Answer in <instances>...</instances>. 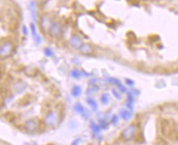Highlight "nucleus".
Returning <instances> with one entry per match:
<instances>
[{"label": "nucleus", "mask_w": 178, "mask_h": 145, "mask_svg": "<svg viewBox=\"0 0 178 145\" xmlns=\"http://www.w3.org/2000/svg\"><path fill=\"white\" fill-rule=\"evenodd\" d=\"M45 123L48 126H54L58 122V115L56 112H50L45 117Z\"/></svg>", "instance_id": "4"}, {"label": "nucleus", "mask_w": 178, "mask_h": 145, "mask_svg": "<svg viewBox=\"0 0 178 145\" xmlns=\"http://www.w3.org/2000/svg\"><path fill=\"white\" fill-rule=\"evenodd\" d=\"M90 128H91L92 131L93 132L94 134H99L100 133V129L101 128L100 127V126L96 124L93 122H92L91 124H90Z\"/></svg>", "instance_id": "11"}, {"label": "nucleus", "mask_w": 178, "mask_h": 145, "mask_svg": "<svg viewBox=\"0 0 178 145\" xmlns=\"http://www.w3.org/2000/svg\"><path fill=\"white\" fill-rule=\"evenodd\" d=\"M48 32H49V34L52 37H53V38H59L62 34L63 29H62L61 24H59V23H53V24H52L50 25Z\"/></svg>", "instance_id": "2"}, {"label": "nucleus", "mask_w": 178, "mask_h": 145, "mask_svg": "<svg viewBox=\"0 0 178 145\" xmlns=\"http://www.w3.org/2000/svg\"><path fill=\"white\" fill-rule=\"evenodd\" d=\"M30 145H35V144H30Z\"/></svg>", "instance_id": "26"}, {"label": "nucleus", "mask_w": 178, "mask_h": 145, "mask_svg": "<svg viewBox=\"0 0 178 145\" xmlns=\"http://www.w3.org/2000/svg\"><path fill=\"white\" fill-rule=\"evenodd\" d=\"M118 86V89L120 90L122 92H126V90H126V88L122 86V84H120V85H119V86Z\"/></svg>", "instance_id": "22"}, {"label": "nucleus", "mask_w": 178, "mask_h": 145, "mask_svg": "<svg viewBox=\"0 0 178 145\" xmlns=\"http://www.w3.org/2000/svg\"><path fill=\"white\" fill-rule=\"evenodd\" d=\"M71 75H72L73 78L78 79V78L82 77V72H79L78 70H73L72 72H71Z\"/></svg>", "instance_id": "16"}, {"label": "nucleus", "mask_w": 178, "mask_h": 145, "mask_svg": "<svg viewBox=\"0 0 178 145\" xmlns=\"http://www.w3.org/2000/svg\"><path fill=\"white\" fill-rule=\"evenodd\" d=\"M74 110L77 112H78V113L82 114L85 118H88V113H85V112H88V111L86 109H84V107L82 106L80 104H76L74 105Z\"/></svg>", "instance_id": "8"}, {"label": "nucleus", "mask_w": 178, "mask_h": 145, "mask_svg": "<svg viewBox=\"0 0 178 145\" xmlns=\"http://www.w3.org/2000/svg\"><path fill=\"white\" fill-rule=\"evenodd\" d=\"M109 82H110V83H113V84H115V85H117V86H119L120 84H122L120 82V81L119 80H118L116 78H110L109 79Z\"/></svg>", "instance_id": "18"}, {"label": "nucleus", "mask_w": 178, "mask_h": 145, "mask_svg": "<svg viewBox=\"0 0 178 145\" xmlns=\"http://www.w3.org/2000/svg\"><path fill=\"white\" fill-rule=\"evenodd\" d=\"M29 10L31 13V17L33 21L37 20V9H36V5L34 2H30L29 3Z\"/></svg>", "instance_id": "9"}, {"label": "nucleus", "mask_w": 178, "mask_h": 145, "mask_svg": "<svg viewBox=\"0 0 178 145\" xmlns=\"http://www.w3.org/2000/svg\"><path fill=\"white\" fill-rule=\"evenodd\" d=\"M126 82H127V83H128V85H130V86H132V85L134 84L133 82H132V80H129V79H127V81H126Z\"/></svg>", "instance_id": "25"}, {"label": "nucleus", "mask_w": 178, "mask_h": 145, "mask_svg": "<svg viewBox=\"0 0 178 145\" xmlns=\"http://www.w3.org/2000/svg\"><path fill=\"white\" fill-rule=\"evenodd\" d=\"M13 51V44L11 42H5L0 46V58L5 59L11 56Z\"/></svg>", "instance_id": "1"}, {"label": "nucleus", "mask_w": 178, "mask_h": 145, "mask_svg": "<svg viewBox=\"0 0 178 145\" xmlns=\"http://www.w3.org/2000/svg\"><path fill=\"white\" fill-rule=\"evenodd\" d=\"M39 126L34 119H29L25 122V130L28 133H34L38 130Z\"/></svg>", "instance_id": "5"}, {"label": "nucleus", "mask_w": 178, "mask_h": 145, "mask_svg": "<svg viewBox=\"0 0 178 145\" xmlns=\"http://www.w3.org/2000/svg\"><path fill=\"white\" fill-rule=\"evenodd\" d=\"M111 122L113 125H116L118 123V117L116 115H114L113 117H112V120H111Z\"/></svg>", "instance_id": "20"}, {"label": "nucleus", "mask_w": 178, "mask_h": 145, "mask_svg": "<svg viewBox=\"0 0 178 145\" xmlns=\"http://www.w3.org/2000/svg\"><path fill=\"white\" fill-rule=\"evenodd\" d=\"M88 103L89 104V105H91V107L92 108L93 110L96 111V110L97 109L98 105H97V103H96L94 100H92V99H88Z\"/></svg>", "instance_id": "14"}, {"label": "nucleus", "mask_w": 178, "mask_h": 145, "mask_svg": "<svg viewBox=\"0 0 178 145\" xmlns=\"http://www.w3.org/2000/svg\"><path fill=\"white\" fill-rule=\"evenodd\" d=\"M112 92H113V94H114V95L117 98V99H121V95H119L118 94V92H117L114 89V90H112Z\"/></svg>", "instance_id": "21"}, {"label": "nucleus", "mask_w": 178, "mask_h": 145, "mask_svg": "<svg viewBox=\"0 0 178 145\" xmlns=\"http://www.w3.org/2000/svg\"><path fill=\"white\" fill-rule=\"evenodd\" d=\"M70 44L72 47H74V48H79L81 46H82V40L80 39V38H78L77 36L74 35L71 37L70 39Z\"/></svg>", "instance_id": "7"}, {"label": "nucleus", "mask_w": 178, "mask_h": 145, "mask_svg": "<svg viewBox=\"0 0 178 145\" xmlns=\"http://www.w3.org/2000/svg\"><path fill=\"white\" fill-rule=\"evenodd\" d=\"M79 143H80V139L78 138V139H76V140H74L72 142V144H71V145H78Z\"/></svg>", "instance_id": "23"}, {"label": "nucleus", "mask_w": 178, "mask_h": 145, "mask_svg": "<svg viewBox=\"0 0 178 145\" xmlns=\"http://www.w3.org/2000/svg\"><path fill=\"white\" fill-rule=\"evenodd\" d=\"M44 54L46 55L47 56H53V51H52V49H50V48H45L44 49Z\"/></svg>", "instance_id": "17"}, {"label": "nucleus", "mask_w": 178, "mask_h": 145, "mask_svg": "<svg viewBox=\"0 0 178 145\" xmlns=\"http://www.w3.org/2000/svg\"><path fill=\"white\" fill-rule=\"evenodd\" d=\"M30 28H31V33H32V35H33L34 41L36 42V43L39 44L41 43V38H40V36L38 34L36 26H35V25L33 23L30 24Z\"/></svg>", "instance_id": "6"}, {"label": "nucleus", "mask_w": 178, "mask_h": 145, "mask_svg": "<svg viewBox=\"0 0 178 145\" xmlns=\"http://www.w3.org/2000/svg\"><path fill=\"white\" fill-rule=\"evenodd\" d=\"M79 50H80V51H81L83 54L88 55V54L92 52V47H91L88 44L84 43V44H82V46L79 47Z\"/></svg>", "instance_id": "10"}, {"label": "nucleus", "mask_w": 178, "mask_h": 145, "mask_svg": "<svg viewBox=\"0 0 178 145\" xmlns=\"http://www.w3.org/2000/svg\"><path fill=\"white\" fill-rule=\"evenodd\" d=\"M100 100H101V103H102V104H108L109 100H110L109 95H108V94H103V95H101Z\"/></svg>", "instance_id": "15"}, {"label": "nucleus", "mask_w": 178, "mask_h": 145, "mask_svg": "<svg viewBox=\"0 0 178 145\" xmlns=\"http://www.w3.org/2000/svg\"><path fill=\"white\" fill-rule=\"evenodd\" d=\"M137 128L134 125H131L125 128L122 132V137L125 140H131L136 134Z\"/></svg>", "instance_id": "3"}, {"label": "nucleus", "mask_w": 178, "mask_h": 145, "mask_svg": "<svg viewBox=\"0 0 178 145\" xmlns=\"http://www.w3.org/2000/svg\"><path fill=\"white\" fill-rule=\"evenodd\" d=\"M99 126H100V128L106 129V127H107V123H106L105 121H102V120H101L100 122V125H99Z\"/></svg>", "instance_id": "19"}, {"label": "nucleus", "mask_w": 178, "mask_h": 145, "mask_svg": "<svg viewBox=\"0 0 178 145\" xmlns=\"http://www.w3.org/2000/svg\"><path fill=\"white\" fill-rule=\"evenodd\" d=\"M119 114H120V116L122 119H124V120H128L132 117V113L128 110H126V109H121L119 112Z\"/></svg>", "instance_id": "12"}, {"label": "nucleus", "mask_w": 178, "mask_h": 145, "mask_svg": "<svg viewBox=\"0 0 178 145\" xmlns=\"http://www.w3.org/2000/svg\"><path fill=\"white\" fill-rule=\"evenodd\" d=\"M82 93V90L80 88V86H74L72 89V95L74 97H78L79 95H81Z\"/></svg>", "instance_id": "13"}, {"label": "nucleus", "mask_w": 178, "mask_h": 145, "mask_svg": "<svg viewBox=\"0 0 178 145\" xmlns=\"http://www.w3.org/2000/svg\"><path fill=\"white\" fill-rule=\"evenodd\" d=\"M23 33L25 35H28V29H27V27L26 26H23Z\"/></svg>", "instance_id": "24"}]
</instances>
